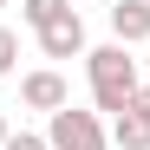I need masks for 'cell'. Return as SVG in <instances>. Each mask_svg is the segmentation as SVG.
Wrapping results in <instances>:
<instances>
[{"instance_id":"8992f818","label":"cell","mask_w":150,"mask_h":150,"mask_svg":"<svg viewBox=\"0 0 150 150\" xmlns=\"http://www.w3.org/2000/svg\"><path fill=\"white\" fill-rule=\"evenodd\" d=\"M111 144H117V150H150V117H144L137 105L117 111V117H111Z\"/></svg>"},{"instance_id":"7a4b0ae2","label":"cell","mask_w":150,"mask_h":150,"mask_svg":"<svg viewBox=\"0 0 150 150\" xmlns=\"http://www.w3.org/2000/svg\"><path fill=\"white\" fill-rule=\"evenodd\" d=\"M46 144H52V150H105L111 131L98 124V111L65 105V111H52V124H46Z\"/></svg>"},{"instance_id":"9c48e42d","label":"cell","mask_w":150,"mask_h":150,"mask_svg":"<svg viewBox=\"0 0 150 150\" xmlns=\"http://www.w3.org/2000/svg\"><path fill=\"white\" fill-rule=\"evenodd\" d=\"M7 150H52V144H46V137H33V131H13V137H7Z\"/></svg>"},{"instance_id":"3957f363","label":"cell","mask_w":150,"mask_h":150,"mask_svg":"<svg viewBox=\"0 0 150 150\" xmlns=\"http://www.w3.org/2000/svg\"><path fill=\"white\" fill-rule=\"evenodd\" d=\"M20 98H26L33 111H46V117L72 105V91H65V79H59L52 65H39V72H26V79H20Z\"/></svg>"},{"instance_id":"277c9868","label":"cell","mask_w":150,"mask_h":150,"mask_svg":"<svg viewBox=\"0 0 150 150\" xmlns=\"http://www.w3.org/2000/svg\"><path fill=\"white\" fill-rule=\"evenodd\" d=\"M39 52H46V59H85V20L65 13L59 26H46V33H39Z\"/></svg>"},{"instance_id":"8fae6325","label":"cell","mask_w":150,"mask_h":150,"mask_svg":"<svg viewBox=\"0 0 150 150\" xmlns=\"http://www.w3.org/2000/svg\"><path fill=\"white\" fill-rule=\"evenodd\" d=\"M7 137H13V131H7V117H0V150H7Z\"/></svg>"},{"instance_id":"5b68a950","label":"cell","mask_w":150,"mask_h":150,"mask_svg":"<svg viewBox=\"0 0 150 150\" xmlns=\"http://www.w3.org/2000/svg\"><path fill=\"white\" fill-rule=\"evenodd\" d=\"M111 33H117V46H144L150 39V0H117L111 7Z\"/></svg>"},{"instance_id":"7c38bea8","label":"cell","mask_w":150,"mask_h":150,"mask_svg":"<svg viewBox=\"0 0 150 150\" xmlns=\"http://www.w3.org/2000/svg\"><path fill=\"white\" fill-rule=\"evenodd\" d=\"M0 7H7V0H0Z\"/></svg>"},{"instance_id":"52a82bcc","label":"cell","mask_w":150,"mask_h":150,"mask_svg":"<svg viewBox=\"0 0 150 150\" xmlns=\"http://www.w3.org/2000/svg\"><path fill=\"white\" fill-rule=\"evenodd\" d=\"M65 13H72V0H20V20H26L33 33H46V26H59Z\"/></svg>"},{"instance_id":"6da1fadb","label":"cell","mask_w":150,"mask_h":150,"mask_svg":"<svg viewBox=\"0 0 150 150\" xmlns=\"http://www.w3.org/2000/svg\"><path fill=\"white\" fill-rule=\"evenodd\" d=\"M85 72H91V105L111 111V117L131 111L137 91H144V85H137V59H131V46H117V39L98 46V52H85Z\"/></svg>"},{"instance_id":"ba28073f","label":"cell","mask_w":150,"mask_h":150,"mask_svg":"<svg viewBox=\"0 0 150 150\" xmlns=\"http://www.w3.org/2000/svg\"><path fill=\"white\" fill-rule=\"evenodd\" d=\"M13 59H20V33H13V26H0V79L13 72Z\"/></svg>"},{"instance_id":"30bf717a","label":"cell","mask_w":150,"mask_h":150,"mask_svg":"<svg viewBox=\"0 0 150 150\" xmlns=\"http://www.w3.org/2000/svg\"><path fill=\"white\" fill-rule=\"evenodd\" d=\"M137 111H144V117H150V85H144V91H137Z\"/></svg>"}]
</instances>
